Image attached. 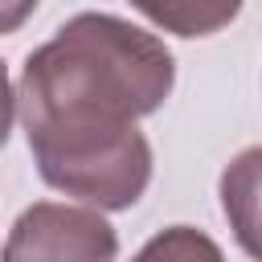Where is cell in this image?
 Wrapping results in <instances>:
<instances>
[{"instance_id":"obj_1","label":"cell","mask_w":262,"mask_h":262,"mask_svg":"<svg viewBox=\"0 0 262 262\" xmlns=\"http://www.w3.org/2000/svg\"><path fill=\"white\" fill-rule=\"evenodd\" d=\"M164 41L106 12H78L20 70V123L49 188L98 209H131L151 180V143L135 127L172 94Z\"/></svg>"},{"instance_id":"obj_2","label":"cell","mask_w":262,"mask_h":262,"mask_svg":"<svg viewBox=\"0 0 262 262\" xmlns=\"http://www.w3.org/2000/svg\"><path fill=\"white\" fill-rule=\"evenodd\" d=\"M119 233L90 205L37 201L29 205L4 242V262H115Z\"/></svg>"},{"instance_id":"obj_3","label":"cell","mask_w":262,"mask_h":262,"mask_svg":"<svg viewBox=\"0 0 262 262\" xmlns=\"http://www.w3.org/2000/svg\"><path fill=\"white\" fill-rule=\"evenodd\" d=\"M221 209L237 246L262 262V143L237 151L221 172Z\"/></svg>"},{"instance_id":"obj_4","label":"cell","mask_w":262,"mask_h":262,"mask_svg":"<svg viewBox=\"0 0 262 262\" xmlns=\"http://www.w3.org/2000/svg\"><path fill=\"white\" fill-rule=\"evenodd\" d=\"M127 4L176 37H209L242 12V0H127Z\"/></svg>"},{"instance_id":"obj_5","label":"cell","mask_w":262,"mask_h":262,"mask_svg":"<svg viewBox=\"0 0 262 262\" xmlns=\"http://www.w3.org/2000/svg\"><path fill=\"white\" fill-rule=\"evenodd\" d=\"M131 262H225V254L209 233H201L192 225H168Z\"/></svg>"},{"instance_id":"obj_6","label":"cell","mask_w":262,"mask_h":262,"mask_svg":"<svg viewBox=\"0 0 262 262\" xmlns=\"http://www.w3.org/2000/svg\"><path fill=\"white\" fill-rule=\"evenodd\" d=\"M33 12H37V0H0V37L16 33Z\"/></svg>"},{"instance_id":"obj_7","label":"cell","mask_w":262,"mask_h":262,"mask_svg":"<svg viewBox=\"0 0 262 262\" xmlns=\"http://www.w3.org/2000/svg\"><path fill=\"white\" fill-rule=\"evenodd\" d=\"M12 119H16V94H12V82H8V70H4V61H0V147L8 143Z\"/></svg>"}]
</instances>
